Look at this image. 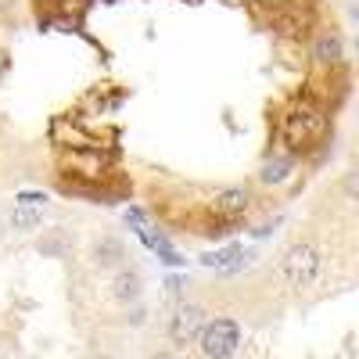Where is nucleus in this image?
Returning <instances> with one entry per match:
<instances>
[{"label": "nucleus", "mask_w": 359, "mask_h": 359, "mask_svg": "<svg viewBox=\"0 0 359 359\" xmlns=\"http://www.w3.org/2000/svg\"><path fill=\"white\" fill-rule=\"evenodd\" d=\"M291 169H294L291 158H273V162H266V165H262L259 180H262V184H284V180L291 176Z\"/></svg>", "instance_id": "obj_12"}, {"label": "nucleus", "mask_w": 359, "mask_h": 359, "mask_svg": "<svg viewBox=\"0 0 359 359\" xmlns=\"http://www.w3.org/2000/svg\"><path fill=\"white\" fill-rule=\"evenodd\" d=\"M320 269H323V255H320V248H316L313 241H294V245L284 252V259H280V277H284L294 291L313 287L316 277H320Z\"/></svg>", "instance_id": "obj_2"}, {"label": "nucleus", "mask_w": 359, "mask_h": 359, "mask_svg": "<svg viewBox=\"0 0 359 359\" xmlns=\"http://www.w3.org/2000/svg\"><path fill=\"white\" fill-rule=\"evenodd\" d=\"M151 359H172V355H169V352H155Z\"/></svg>", "instance_id": "obj_16"}, {"label": "nucleus", "mask_w": 359, "mask_h": 359, "mask_svg": "<svg viewBox=\"0 0 359 359\" xmlns=\"http://www.w3.org/2000/svg\"><path fill=\"white\" fill-rule=\"evenodd\" d=\"M313 62L320 65V69H327V72H334V69H341L345 65V40L334 33V29H323V33H316V40H313Z\"/></svg>", "instance_id": "obj_5"}, {"label": "nucleus", "mask_w": 359, "mask_h": 359, "mask_svg": "<svg viewBox=\"0 0 359 359\" xmlns=\"http://www.w3.org/2000/svg\"><path fill=\"white\" fill-rule=\"evenodd\" d=\"M111 294H115V302H123V306L137 302L140 298V273L137 269H118V277L111 280Z\"/></svg>", "instance_id": "obj_8"}, {"label": "nucleus", "mask_w": 359, "mask_h": 359, "mask_svg": "<svg viewBox=\"0 0 359 359\" xmlns=\"http://www.w3.org/2000/svg\"><path fill=\"white\" fill-rule=\"evenodd\" d=\"M123 259H126V248H123V241H118V237H101V241L94 245V262H97L101 269L123 266Z\"/></svg>", "instance_id": "obj_9"}, {"label": "nucleus", "mask_w": 359, "mask_h": 359, "mask_svg": "<svg viewBox=\"0 0 359 359\" xmlns=\"http://www.w3.org/2000/svg\"><path fill=\"white\" fill-rule=\"evenodd\" d=\"M15 201H18V205H29V208H40V205L47 201V194H40V191H18Z\"/></svg>", "instance_id": "obj_14"}, {"label": "nucleus", "mask_w": 359, "mask_h": 359, "mask_svg": "<svg viewBox=\"0 0 359 359\" xmlns=\"http://www.w3.org/2000/svg\"><path fill=\"white\" fill-rule=\"evenodd\" d=\"M327 126H331V115H327V104L306 90V94H298L284 115H280V140L287 144L291 155H302L309 151L313 144H320L327 137Z\"/></svg>", "instance_id": "obj_1"}, {"label": "nucleus", "mask_w": 359, "mask_h": 359, "mask_svg": "<svg viewBox=\"0 0 359 359\" xmlns=\"http://www.w3.org/2000/svg\"><path fill=\"white\" fill-rule=\"evenodd\" d=\"M262 22L269 25V33H277L284 40H302V36H309V29L316 22L313 0H287L284 8H277L273 15H266Z\"/></svg>", "instance_id": "obj_4"}, {"label": "nucleus", "mask_w": 359, "mask_h": 359, "mask_svg": "<svg viewBox=\"0 0 359 359\" xmlns=\"http://www.w3.org/2000/svg\"><path fill=\"white\" fill-rule=\"evenodd\" d=\"M201 327H205V309L201 306H180L176 316L169 320V338L176 345H191Z\"/></svg>", "instance_id": "obj_6"}, {"label": "nucleus", "mask_w": 359, "mask_h": 359, "mask_svg": "<svg viewBox=\"0 0 359 359\" xmlns=\"http://www.w3.org/2000/svg\"><path fill=\"white\" fill-rule=\"evenodd\" d=\"M245 4L259 15V18H266V15H273L277 8H284L287 4V0H245Z\"/></svg>", "instance_id": "obj_13"}, {"label": "nucleus", "mask_w": 359, "mask_h": 359, "mask_svg": "<svg viewBox=\"0 0 359 359\" xmlns=\"http://www.w3.org/2000/svg\"><path fill=\"white\" fill-rule=\"evenodd\" d=\"M69 248H72V237H69L65 230H50L43 241H40V255H43V259H65Z\"/></svg>", "instance_id": "obj_10"}, {"label": "nucleus", "mask_w": 359, "mask_h": 359, "mask_svg": "<svg viewBox=\"0 0 359 359\" xmlns=\"http://www.w3.org/2000/svg\"><path fill=\"white\" fill-rule=\"evenodd\" d=\"M11 226L15 230H40L43 226V212L40 208H29V205H18L11 212Z\"/></svg>", "instance_id": "obj_11"}, {"label": "nucleus", "mask_w": 359, "mask_h": 359, "mask_svg": "<svg viewBox=\"0 0 359 359\" xmlns=\"http://www.w3.org/2000/svg\"><path fill=\"white\" fill-rule=\"evenodd\" d=\"M237 345H241V327H237V320H205V327L198 331V352L205 359H230L237 352Z\"/></svg>", "instance_id": "obj_3"}, {"label": "nucleus", "mask_w": 359, "mask_h": 359, "mask_svg": "<svg viewBox=\"0 0 359 359\" xmlns=\"http://www.w3.org/2000/svg\"><path fill=\"white\" fill-rule=\"evenodd\" d=\"M180 287H184V280H180V277H169V291H172V294H176V291H180Z\"/></svg>", "instance_id": "obj_15"}, {"label": "nucleus", "mask_w": 359, "mask_h": 359, "mask_svg": "<svg viewBox=\"0 0 359 359\" xmlns=\"http://www.w3.org/2000/svg\"><path fill=\"white\" fill-rule=\"evenodd\" d=\"M248 208H252V194L245 187H226L212 198V216H223V219H245Z\"/></svg>", "instance_id": "obj_7"}]
</instances>
